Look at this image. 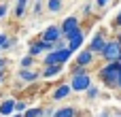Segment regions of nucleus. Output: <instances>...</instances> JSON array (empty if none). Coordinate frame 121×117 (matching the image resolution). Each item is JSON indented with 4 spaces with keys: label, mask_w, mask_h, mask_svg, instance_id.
Segmentation results:
<instances>
[{
    "label": "nucleus",
    "mask_w": 121,
    "mask_h": 117,
    "mask_svg": "<svg viewBox=\"0 0 121 117\" xmlns=\"http://www.w3.org/2000/svg\"><path fill=\"white\" fill-rule=\"evenodd\" d=\"M70 96H72V87H70V83L60 81V83L53 87V92L49 94V100H51V102H62V100H66V98H70Z\"/></svg>",
    "instance_id": "nucleus-7"
},
{
    "label": "nucleus",
    "mask_w": 121,
    "mask_h": 117,
    "mask_svg": "<svg viewBox=\"0 0 121 117\" xmlns=\"http://www.w3.org/2000/svg\"><path fill=\"white\" fill-rule=\"evenodd\" d=\"M83 15H85V17H89V15H91V2H87V4L83 6Z\"/></svg>",
    "instance_id": "nucleus-30"
},
{
    "label": "nucleus",
    "mask_w": 121,
    "mask_h": 117,
    "mask_svg": "<svg viewBox=\"0 0 121 117\" xmlns=\"http://www.w3.org/2000/svg\"><path fill=\"white\" fill-rule=\"evenodd\" d=\"M53 107H45V117H53Z\"/></svg>",
    "instance_id": "nucleus-31"
},
{
    "label": "nucleus",
    "mask_w": 121,
    "mask_h": 117,
    "mask_svg": "<svg viewBox=\"0 0 121 117\" xmlns=\"http://www.w3.org/2000/svg\"><path fill=\"white\" fill-rule=\"evenodd\" d=\"M53 117H79V109L72 104H64L53 111Z\"/></svg>",
    "instance_id": "nucleus-15"
},
{
    "label": "nucleus",
    "mask_w": 121,
    "mask_h": 117,
    "mask_svg": "<svg viewBox=\"0 0 121 117\" xmlns=\"http://www.w3.org/2000/svg\"><path fill=\"white\" fill-rule=\"evenodd\" d=\"M17 79L23 81V83L34 85V83H38L43 77H40V70H38V68H19V70H17Z\"/></svg>",
    "instance_id": "nucleus-10"
},
{
    "label": "nucleus",
    "mask_w": 121,
    "mask_h": 117,
    "mask_svg": "<svg viewBox=\"0 0 121 117\" xmlns=\"http://www.w3.org/2000/svg\"><path fill=\"white\" fill-rule=\"evenodd\" d=\"M4 81H6V70L0 72V85H4Z\"/></svg>",
    "instance_id": "nucleus-32"
},
{
    "label": "nucleus",
    "mask_w": 121,
    "mask_h": 117,
    "mask_svg": "<svg viewBox=\"0 0 121 117\" xmlns=\"http://www.w3.org/2000/svg\"><path fill=\"white\" fill-rule=\"evenodd\" d=\"M98 98H100V85L94 83V85L85 92V100H87V102H94V100H98Z\"/></svg>",
    "instance_id": "nucleus-18"
},
{
    "label": "nucleus",
    "mask_w": 121,
    "mask_h": 117,
    "mask_svg": "<svg viewBox=\"0 0 121 117\" xmlns=\"http://www.w3.org/2000/svg\"><path fill=\"white\" fill-rule=\"evenodd\" d=\"M74 58V53L70 49H60V51H51V53H45L43 60H40V66H51V64H68L70 60Z\"/></svg>",
    "instance_id": "nucleus-2"
},
{
    "label": "nucleus",
    "mask_w": 121,
    "mask_h": 117,
    "mask_svg": "<svg viewBox=\"0 0 121 117\" xmlns=\"http://www.w3.org/2000/svg\"><path fill=\"white\" fill-rule=\"evenodd\" d=\"M6 64H9V60H6L4 55H0V72H4V70H6Z\"/></svg>",
    "instance_id": "nucleus-29"
},
{
    "label": "nucleus",
    "mask_w": 121,
    "mask_h": 117,
    "mask_svg": "<svg viewBox=\"0 0 121 117\" xmlns=\"http://www.w3.org/2000/svg\"><path fill=\"white\" fill-rule=\"evenodd\" d=\"M15 4H21V6H28V0H15Z\"/></svg>",
    "instance_id": "nucleus-34"
},
{
    "label": "nucleus",
    "mask_w": 121,
    "mask_h": 117,
    "mask_svg": "<svg viewBox=\"0 0 121 117\" xmlns=\"http://www.w3.org/2000/svg\"><path fill=\"white\" fill-rule=\"evenodd\" d=\"M23 117H45V107H28Z\"/></svg>",
    "instance_id": "nucleus-20"
},
{
    "label": "nucleus",
    "mask_w": 121,
    "mask_h": 117,
    "mask_svg": "<svg viewBox=\"0 0 121 117\" xmlns=\"http://www.w3.org/2000/svg\"><path fill=\"white\" fill-rule=\"evenodd\" d=\"M43 11H45V2L36 0V2H34V6H32V13H34V17H40V15H43Z\"/></svg>",
    "instance_id": "nucleus-23"
},
{
    "label": "nucleus",
    "mask_w": 121,
    "mask_h": 117,
    "mask_svg": "<svg viewBox=\"0 0 121 117\" xmlns=\"http://www.w3.org/2000/svg\"><path fill=\"white\" fill-rule=\"evenodd\" d=\"M111 26H113V30H115V32H121V11L115 13V17H113Z\"/></svg>",
    "instance_id": "nucleus-24"
},
{
    "label": "nucleus",
    "mask_w": 121,
    "mask_h": 117,
    "mask_svg": "<svg viewBox=\"0 0 121 117\" xmlns=\"http://www.w3.org/2000/svg\"><path fill=\"white\" fill-rule=\"evenodd\" d=\"M117 92H121V72H119V81H117Z\"/></svg>",
    "instance_id": "nucleus-35"
},
{
    "label": "nucleus",
    "mask_w": 121,
    "mask_h": 117,
    "mask_svg": "<svg viewBox=\"0 0 121 117\" xmlns=\"http://www.w3.org/2000/svg\"><path fill=\"white\" fill-rule=\"evenodd\" d=\"M66 43H68V49H70L72 53H79V51L83 49V43H85V30H83V26H81L77 32H72V34L66 38Z\"/></svg>",
    "instance_id": "nucleus-8"
},
{
    "label": "nucleus",
    "mask_w": 121,
    "mask_h": 117,
    "mask_svg": "<svg viewBox=\"0 0 121 117\" xmlns=\"http://www.w3.org/2000/svg\"><path fill=\"white\" fill-rule=\"evenodd\" d=\"M81 28V19L77 17V15H68V17H64L62 19V23H60V30H62V38L66 40L72 32H77Z\"/></svg>",
    "instance_id": "nucleus-6"
},
{
    "label": "nucleus",
    "mask_w": 121,
    "mask_h": 117,
    "mask_svg": "<svg viewBox=\"0 0 121 117\" xmlns=\"http://www.w3.org/2000/svg\"><path fill=\"white\" fill-rule=\"evenodd\" d=\"M104 64H108V62H119L121 58V45L115 40V36H111L108 40H106V45H104V49H102V53L98 55Z\"/></svg>",
    "instance_id": "nucleus-3"
},
{
    "label": "nucleus",
    "mask_w": 121,
    "mask_h": 117,
    "mask_svg": "<svg viewBox=\"0 0 121 117\" xmlns=\"http://www.w3.org/2000/svg\"><path fill=\"white\" fill-rule=\"evenodd\" d=\"M26 17V6H21V4H15V9H13V19H23Z\"/></svg>",
    "instance_id": "nucleus-21"
},
{
    "label": "nucleus",
    "mask_w": 121,
    "mask_h": 117,
    "mask_svg": "<svg viewBox=\"0 0 121 117\" xmlns=\"http://www.w3.org/2000/svg\"><path fill=\"white\" fill-rule=\"evenodd\" d=\"M9 17V4L4 0H0V21H4Z\"/></svg>",
    "instance_id": "nucleus-26"
},
{
    "label": "nucleus",
    "mask_w": 121,
    "mask_h": 117,
    "mask_svg": "<svg viewBox=\"0 0 121 117\" xmlns=\"http://www.w3.org/2000/svg\"><path fill=\"white\" fill-rule=\"evenodd\" d=\"M9 38H11V34H9V32H0V49L6 45V40H9Z\"/></svg>",
    "instance_id": "nucleus-28"
},
{
    "label": "nucleus",
    "mask_w": 121,
    "mask_h": 117,
    "mask_svg": "<svg viewBox=\"0 0 121 117\" xmlns=\"http://www.w3.org/2000/svg\"><path fill=\"white\" fill-rule=\"evenodd\" d=\"M64 68H66V64H51V66H45V68L40 70V77H43V79L57 77V75H62V72H64Z\"/></svg>",
    "instance_id": "nucleus-13"
},
{
    "label": "nucleus",
    "mask_w": 121,
    "mask_h": 117,
    "mask_svg": "<svg viewBox=\"0 0 121 117\" xmlns=\"http://www.w3.org/2000/svg\"><path fill=\"white\" fill-rule=\"evenodd\" d=\"M40 2H45V0H40Z\"/></svg>",
    "instance_id": "nucleus-38"
},
{
    "label": "nucleus",
    "mask_w": 121,
    "mask_h": 117,
    "mask_svg": "<svg viewBox=\"0 0 121 117\" xmlns=\"http://www.w3.org/2000/svg\"><path fill=\"white\" fill-rule=\"evenodd\" d=\"M15 45H17V36H11V38L6 40V45H4V47H2L0 51H11V49H13Z\"/></svg>",
    "instance_id": "nucleus-27"
},
{
    "label": "nucleus",
    "mask_w": 121,
    "mask_h": 117,
    "mask_svg": "<svg viewBox=\"0 0 121 117\" xmlns=\"http://www.w3.org/2000/svg\"><path fill=\"white\" fill-rule=\"evenodd\" d=\"M11 117H23V115H19V113H15V115H11Z\"/></svg>",
    "instance_id": "nucleus-36"
},
{
    "label": "nucleus",
    "mask_w": 121,
    "mask_h": 117,
    "mask_svg": "<svg viewBox=\"0 0 121 117\" xmlns=\"http://www.w3.org/2000/svg\"><path fill=\"white\" fill-rule=\"evenodd\" d=\"M47 51H45V43L43 40H32L30 45H28V55H32V58H43Z\"/></svg>",
    "instance_id": "nucleus-14"
},
{
    "label": "nucleus",
    "mask_w": 121,
    "mask_h": 117,
    "mask_svg": "<svg viewBox=\"0 0 121 117\" xmlns=\"http://www.w3.org/2000/svg\"><path fill=\"white\" fill-rule=\"evenodd\" d=\"M113 117H121V111H119V113H115V115H113Z\"/></svg>",
    "instance_id": "nucleus-37"
},
{
    "label": "nucleus",
    "mask_w": 121,
    "mask_h": 117,
    "mask_svg": "<svg viewBox=\"0 0 121 117\" xmlns=\"http://www.w3.org/2000/svg\"><path fill=\"white\" fill-rule=\"evenodd\" d=\"M45 9H47V13L57 15V13H62V9H64V0H45Z\"/></svg>",
    "instance_id": "nucleus-16"
},
{
    "label": "nucleus",
    "mask_w": 121,
    "mask_h": 117,
    "mask_svg": "<svg viewBox=\"0 0 121 117\" xmlns=\"http://www.w3.org/2000/svg\"><path fill=\"white\" fill-rule=\"evenodd\" d=\"M119 62H121V58H119Z\"/></svg>",
    "instance_id": "nucleus-39"
},
{
    "label": "nucleus",
    "mask_w": 121,
    "mask_h": 117,
    "mask_svg": "<svg viewBox=\"0 0 121 117\" xmlns=\"http://www.w3.org/2000/svg\"><path fill=\"white\" fill-rule=\"evenodd\" d=\"M15 98L13 96H9V98H2V102H0V117H11L15 115Z\"/></svg>",
    "instance_id": "nucleus-12"
},
{
    "label": "nucleus",
    "mask_w": 121,
    "mask_h": 117,
    "mask_svg": "<svg viewBox=\"0 0 121 117\" xmlns=\"http://www.w3.org/2000/svg\"><path fill=\"white\" fill-rule=\"evenodd\" d=\"M96 117H113V113H108V111H102L100 115H96Z\"/></svg>",
    "instance_id": "nucleus-33"
},
{
    "label": "nucleus",
    "mask_w": 121,
    "mask_h": 117,
    "mask_svg": "<svg viewBox=\"0 0 121 117\" xmlns=\"http://www.w3.org/2000/svg\"><path fill=\"white\" fill-rule=\"evenodd\" d=\"M74 66H87V68H91L94 64H96V55L87 49V47H83L79 53H74V62H72Z\"/></svg>",
    "instance_id": "nucleus-9"
},
{
    "label": "nucleus",
    "mask_w": 121,
    "mask_h": 117,
    "mask_svg": "<svg viewBox=\"0 0 121 117\" xmlns=\"http://www.w3.org/2000/svg\"><path fill=\"white\" fill-rule=\"evenodd\" d=\"M111 36H108V32L104 30V28H98L94 34H91V38H89V43H87V49L98 58L100 53H102V49H104V45H106V40H108Z\"/></svg>",
    "instance_id": "nucleus-4"
},
{
    "label": "nucleus",
    "mask_w": 121,
    "mask_h": 117,
    "mask_svg": "<svg viewBox=\"0 0 121 117\" xmlns=\"http://www.w3.org/2000/svg\"><path fill=\"white\" fill-rule=\"evenodd\" d=\"M26 111H28V102H26V100H17V102H15V113L23 115Z\"/></svg>",
    "instance_id": "nucleus-25"
},
{
    "label": "nucleus",
    "mask_w": 121,
    "mask_h": 117,
    "mask_svg": "<svg viewBox=\"0 0 121 117\" xmlns=\"http://www.w3.org/2000/svg\"><path fill=\"white\" fill-rule=\"evenodd\" d=\"M119 64H121V62H119Z\"/></svg>",
    "instance_id": "nucleus-40"
},
{
    "label": "nucleus",
    "mask_w": 121,
    "mask_h": 117,
    "mask_svg": "<svg viewBox=\"0 0 121 117\" xmlns=\"http://www.w3.org/2000/svg\"><path fill=\"white\" fill-rule=\"evenodd\" d=\"M113 2H115V0H94V6H96V11H104V9H108Z\"/></svg>",
    "instance_id": "nucleus-22"
},
{
    "label": "nucleus",
    "mask_w": 121,
    "mask_h": 117,
    "mask_svg": "<svg viewBox=\"0 0 121 117\" xmlns=\"http://www.w3.org/2000/svg\"><path fill=\"white\" fill-rule=\"evenodd\" d=\"M119 72H121V64L119 62H108V64H104V66L98 68L96 77H98V81H100L106 90H117Z\"/></svg>",
    "instance_id": "nucleus-1"
},
{
    "label": "nucleus",
    "mask_w": 121,
    "mask_h": 117,
    "mask_svg": "<svg viewBox=\"0 0 121 117\" xmlns=\"http://www.w3.org/2000/svg\"><path fill=\"white\" fill-rule=\"evenodd\" d=\"M19 68H36V58H32V55H21L19 58Z\"/></svg>",
    "instance_id": "nucleus-17"
},
{
    "label": "nucleus",
    "mask_w": 121,
    "mask_h": 117,
    "mask_svg": "<svg viewBox=\"0 0 121 117\" xmlns=\"http://www.w3.org/2000/svg\"><path fill=\"white\" fill-rule=\"evenodd\" d=\"M81 75H89V68L87 66H74V64H70L68 77H81Z\"/></svg>",
    "instance_id": "nucleus-19"
},
{
    "label": "nucleus",
    "mask_w": 121,
    "mask_h": 117,
    "mask_svg": "<svg viewBox=\"0 0 121 117\" xmlns=\"http://www.w3.org/2000/svg\"><path fill=\"white\" fill-rule=\"evenodd\" d=\"M60 38H62L60 23H51V26H47V28L40 32V36H38V40H45V43H55V40H60Z\"/></svg>",
    "instance_id": "nucleus-11"
},
{
    "label": "nucleus",
    "mask_w": 121,
    "mask_h": 117,
    "mask_svg": "<svg viewBox=\"0 0 121 117\" xmlns=\"http://www.w3.org/2000/svg\"><path fill=\"white\" fill-rule=\"evenodd\" d=\"M68 83L72 87V94H85L94 85V79L91 75H81V77H68Z\"/></svg>",
    "instance_id": "nucleus-5"
}]
</instances>
